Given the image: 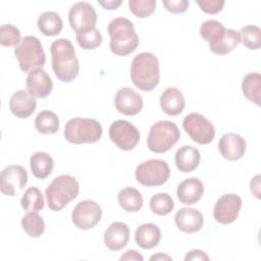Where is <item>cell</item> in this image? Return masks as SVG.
Instances as JSON below:
<instances>
[{"label": "cell", "mask_w": 261, "mask_h": 261, "mask_svg": "<svg viewBox=\"0 0 261 261\" xmlns=\"http://www.w3.org/2000/svg\"><path fill=\"white\" fill-rule=\"evenodd\" d=\"M52 55V68L56 77L63 82L73 81L80 70L79 60L75 56L73 45L68 39H58L50 46Z\"/></svg>", "instance_id": "cell-1"}, {"label": "cell", "mask_w": 261, "mask_h": 261, "mask_svg": "<svg viewBox=\"0 0 261 261\" xmlns=\"http://www.w3.org/2000/svg\"><path fill=\"white\" fill-rule=\"evenodd\" d=\"M130 79L133 84L141 91L154 90L160 79L158 58L150 52L137 54L130 65Z\"/></svg>", "instance_id": "cell-2"}, {"label": "cell", "mask_w": 261, "mask_h": 261, "mask_svg": "<svg viewBox=\"0 0 261 261\" xmlns=\"http://www.w3.org/2000/svg\"><path fill=\"white\" fill-rule=\"evenodd\" d=\"M110 50L118 56L133 53L139 45V37L133 22L124 17H115L108 23Z\"/></svg>", "instance_id": "cell-3"}, {"label": "cell", "mask_w": 261, "mask_h": 261, "mask_svg": "<svg viewBox=\"0 0 261 261\" xmlns=\"http://www.w3.org/2000/svg\"><path fill=\"white\" fill-rule=\"evenodd\" d=\"M79 191L80 185L74 176L61 174L55 177L46 188L47 205L51 210L59 211L76 198Z\"/></svg>", "instance_id": "cell-4"}, {"label": "cell", "mask_w": 261, "mask_h": 261, "mask_svg": "<svg viewBox=\"0 0 261 261\" xmlns=\"http://www.w3.org/2000/svg\"><path fill=\"white\" fill-rule=\"evenodd\" d=\"M102 137L100 122L93 118L74 117L69 119L64 127V138L75 145L96 143Z\"/></svg>", "instance_id": "cell-5"}, {"label": "cell", "mask_w": 261, "mask_h": 261, "mask_svg": "<svg viewBox=\"0 0 261 261\" xmlns=\"http://www.w3.org/2000/svg\"><path fill=\"white\" fill-rule=\"evenodd\" d=\"M14 55L22 71L42 68L46 62V54L40 40L34 36L23 37L14 48Z\"/></svg>", "instance_id": "cell-6"}, {"label": "cell", "mask_w": 261, "mask_h": 261, "mask_svg": "<svg viewBox=\"0 0 261 261\" xmlns=\"http://www.w3.org/2000/svg\"><path fill=\"white\" fill-rule=\"evenodd\" d=\"M180 137L177 125L169 120H160L151 127L147 139V145L151 152L165 153L173 147Z\"/></svg>", "instance_id": "cell-7"}, {"label": "cell", "mask_w": 261, "mask_h": 261, "mask_svg": "<svg viewBox=\"0 0 261 261\" xmlns=\"http://www.w3.org/2000/svg\"><path fill=\"white\" fill-rule=\"evenodd\" d=\"M135 175L139 184L145 187H157L167 181L170 169L164 160L150 159L137 166Z\"/></svg>", "instance_id": "cell-8"}, {"label": "cell", "mask_w": 261, "mask_h": 261, "mask_svg": "<svg viewBox=\"0 0 261 261\" xmlns=\"http://www.w3.org/2000/svg\"><path fill=\"white\" fill-rule=\"evenodd\" d=\"M182 127L190 138L200 145L211 143L215 137V127L212 122L198 112L188 114L184 118Z\"/></svg>", "instance_id": "cell-9"}, {"label": "cell", "mask_w": 261, "mask_h": 261, "mask_svg": "<svg viewBox=\"0 0 261 261\" xmlns=\"http://www.w3.org/2000/svg\"><path fill=\"white\" fill-rule=\"evenodd\" d=\"M109 138L120 150L129 151L139 143L140 132L129 121L118 119L110 124Z\"/></svg>", "instance_id": "cell-10"}, {"label": "cell", "mask_w": 261, "mask_h": 261, "mask_svg": "<svg viewBox=\"0 0 261 261\" xmlns=\"http://www.w3.org/2000/svg\"><path fill=\"white\" fill-rule=\"evenodd\" d=\"M101 216L102 209L99 204L91 200H84L79 202L73 208L71 220L77 228L89 230L99 223Z\"/></svg>", "instance_id": "cell-11"}, {"label": "cell", "mask_w": 261, "mask_h": 261, "mask_svg": "<svg viewBox=\"0 0 261 261\" xmlns=\"http://www.w3.org/2000/svg\"><path fill=\"white\" fill-rule=\"evenodd\" d=\"M68 21L75 33L88 31L95 28L97 22V13L89 2H76L69 9Z\"/></svg>", "instance_id": "cell-12"}, {"label": "cell", "mask_w": 261, "mask_h": 261, "mask_svg": "<svg viewBox=\"0 0 261 261\" xmlns=\"http://www.w3.org/2000/svg\"><path fill=\"white\" fill-rule=\"evenodd\" d=\"M28 182V173L21 165H8L2 169L0 175V190L3 194L14 197Z\"/></svg>", "instance_id": "cell-13"}, {"label": "cell", "mask_w": 261, "mask_h": 261, "mask_svg": "<svg viewBox=\"0 0 261 261\" xmlns=\"http://www.w3.org/2000/svg\"><path fill=\"white\" fill-rule=\"evenodd\" d=\"M242 203L241 197L236 194L222 195L214 205V219L221 224L232 223L239 216Z\"/></svg>", "instance_id": "cell-14"}, {"label": "cell", "mask_w": 261, "mask_h": 261, "mask_svg": "<svg viewBox=\"0 0 261 261\" xmlns=\"http://www.w3.org/2000/svg\"><path fill=\"white\" fill-rule=\"evenodd\" d=\"M28 93L34 98H45L50 95L53 83L50 75L42 68L31 70L25 79Z\"/></svg>", "instance_id": "cell-15"}, {"label": "cell", "mask_w": 261, "mask_h": 261, "mask_svg": "<svg viewBox=\"0 0 261 261\" xmlns=\"http://www.w3.org/2000/svg\"><path fill=\"white\" fill-rule=\"evenodd\" d=\"M114 104L119 113L124 115H136L143 108V98L134 89L124 87L117 91Z\"/></svg>", "instance_id": "cell-16"}, {"label": "cell", "mask_w": 261, "mask_h": 261, "mask_svg": "<svg viewBox=\"0 0 261 261\" xmlns=\"http://www.w3.org/2000/svg\"><path fill=\"white\" fill-rule=\"evenodd\" d=\"M246 141L240 135L228 133L223 135L218 142V149L223 158L236 161L241 159L246 152Z\"/></svg>", "instance_id": "cell-17"}, {"label": "cell", "mask_w": 261, "mask_h": 261, "mask_svg": "<svg viewBox=\"0 0 261 261\" xmlns=\"http://www.w3.org/2000/svg\"><path fill=\"white\" fill-rule=\"evenodd\" d=\"M174 222L177 228L186 233H193L199 231L203 226V215L195 208L184 207L180 208L174 215Z\"/></svg>", "instance_id": "cell-18"}, {"label": "cell", "mask_w": 261, "mask_h": 261, "mask_svg": "<svg viewBox=\"0 0 261 261\" xmlns=\"http://www.w3.org/2000/svg\"><path fill=\"white\" fill-rule=\"evenodd\" d=\"M129 239V228L124 222H112L104 233V244L111 251L124 248Z\"/></svg>", "instance_id": "cell-19"}, {"label": "cell", "mask_w": 261, "mask_h": 261, "mask_svg": "<svg viewBox=\"0 0 261 261\" xmlns=\"http://www.w3.org/2000/svg\"><path fill=\"white\" fill-rule=\"evenodd\" d=\"M37 101L28 92L20 90L12 94L9 99L10 111L19 118H28L36 110Z\"/></svg>", "instance_id": "cell-20"}, {"label": "cell", "mask_w": 261, "mask_h": 261, "mask_svg": "<svg viewBox=\"0 0 261 261\" xmlns=\"http://www.w3.org/2000/svg\"><path fill=\"white\" fill-rule=\"evenodd\" d=\"M186 105L182 93L174 87H169L160 96V107L162 111L170 116L179 115Z\"/></svg>", "instance_id": "cell-21"}, {"label": "cell", "mask_w": 261, "mask_h": 261, "mask_svg": "<svg viewBox=\"0 0 261 261\" xmlns=\"http://www.w3.org/2000/svg\"><path fill=\"white\" fill-rule=\"evenodd\" d=\"M204 187L202 181L197 177H190L182 180L176 190V195L180 203L193 205L203 196Z\"/></svg>", "instance_id": "cell-22"}, {"label": "cell", "mask_w": 261, "mask_h": 261, "mask_svg": "<svg viewBox=\"0 0 261 261\" xmlns=\"http://www.w3.org/2000/svg\"><path fill=\"white\" fill-rule=\"evenodd\" d=\"M201 154L199 150L192 146H182L176 152L174 156L175 165L181 172L194 171L200 163Z\"/></svg>", "instance_id": "cell-23"}, {"label": "cell", "mask_w": 261, "mask_h": 261, "mask_svg": "<svg viewBox=\"0 0 261 261\" xmlns=\"http://www.w3.org/2000/svg\"><path fill=\"white\" fill-rule=\"evenodd\" d=\"M161 240L160 228L154 223H144L135 232V241L138 246L149 250L156 247Z\"/></svg>", "instance_id": "cell-24"}, {"label": "cell", "mask_w": 261, "mask_h": 261, "mask_svg": "<svg viewBox=\"0 0 261 261\" xmlns=\"http://www.w3.org/2000/svg\"><path fill=\"white\" fill-rule=\"evenodd\" d=\"M30 165L34 176L44 179L51 174L54 167V161L46 152H36L30 158Z\"/></svg>", "instance_id": "cell-25"}, {"label": "cell", "mask_w": 261, "mask_h": 261, "mask_svg": "<svg viewBox=\"0 0 261 261\" xmlns=\"http://www.w3.org/2000/svg\"><path fill=\"white\" fill-rule=\"evenodd\" d=\"M37 24L41 33L47 37H53L60 34L63 28L60 15L54 11L42 12L38 17Z\"/></svg>", "instance_id": "cell-26"}, {"label": "cell", "mask_w": 261, "mask_h": 261, "mask_svg": "<svg viewBox=\"0 0 261 261\" xmlns=\"http://www.w3.org/2000/svg\"><path fill=\"white\" fill-rule=\"evenodd\" d=\"M117 201L120 207L127 212H137L143 206V196L139 190L126 187L119 191Z\"/></svg>", "instance_id": "cell-27"}, {"label": "cell", "mask_w": 261, "mask_h": 261, "mask_svg": "<svg viewBox=\"0 0 261 261\" xmlns=\"http://www.w3.org/2000/svg\"><path fill=\"white\" fill-rule=\"evenodd\" d=\"M244 96L251 102L260 106L261 99V75L259 72H249L242 82Z\"/></svg>", "instance_id": "cell-28"}, {"label": "cell", "mask_w": 261, "mask_h": 261, "mask_svg": "<svg viewBox=\"0 0 261 261\" xmlns=\"http://www.w3.org/2000/svg\"><path fill=\"white\" fill-rule=\"evenodd\" d=\"M36 129L43 135H53L59 129V118L51 110H43L35 118Z\"/></svg>", "instance_id": "cell-29"}, {"label": "cell", "mask_w": 261, "mask_h": 261, "mask_svg": "<svg viewBox=\"0 0 261 261\" xmlns=\"http://www.w3.org/2000/svg\"><path fill=\"white\" fill-rule=\"evenodd\" d=\"M240 43L239 32L232 29H226L223 37L216 43L209 45L211 52L216 55H225L231 52Z\"/></svg>", "instance_id": "cell-30"}, {"label": "cell", "mask_w": 261, "mask_h": 261, "mask_svg": "<svg viewBox=\"0 0 261 261\" xmlns=\"http://www.w3.org/2000/svg\"><path fill=\"white\" fill-rule=\"evenodd\" d=\"M226 29L223 24L215 19L205 20L200 27V36L206 40L209 45L218 42L225 34Z\"/></svg>", "instance_id": "cell-31"}, {"label": "cell", "mask_w": 261, "mask_h": 261, "mask_svg": "<svg viewBox=\"0 0 261 261\" xmlns=\"http://www.w3.org/2000/svg\"><path fill=\"white\" fill-rule=\"evenodd\" d=\"M44 198L41 191L36 187H30L25 190L21 200V208L29 212H37L44 208Z\"/></svg>", "instance_id": "cell-32"}, {"label": "cell", "mask_w": 261, "mask_h": 261, "mask_svg": "<svg viewBox=\"0 0 261 261\" xmlns=\"http://www.w3.org/2000/svg\"><path fill=\"white\" fill-rule=\"evenodd\" d=\"M21 226L24 232L32 238H39L45 231V222L36 212L27 213L21 218Z\"/></svg>", "instance_id": "cell-33"}, {"label": "cell", "mask_w": 261, "mask_h": 261, "mask_svg": "<svg viewBox=\"0 0 261 261\" xmlns=\"http://www.w3.org/2000/svg\"><path fill=\"white\" fill-rule=\"evenodd\" d=\"M240 42L250 50H258L261 46V31L254 24L245 25L239 32Z\"/></svg>", "instance_id": "cell-34"}, {"label": "cell", "mask_w": 261, "mask_h": 261, "mask_svg": "<svg viewBox=\"0 0 261 261\" xmlns=\"http://www.w3.org/2000/svg\"><path fill=\"white\" fill-rule=\"evenodd\" d=\"M174 208V203L172 198L166 193H159L151 197L150 199V209L153 213L164 216L169 214Z\"/></svg>", "instance_id": "cell-35"}, {"label": "cell", "mask_w": 261, "mask_h": 261, "mask_svg": "<svg viewBox=\"0 0 261 261\" xmlns=\"http://www.w3.org/2000/svg\"><path fill=\"white\" fill-rule=\"evenodd\" d=\"M75 38L80 47L85 50L96 49L102 43V35L96 28L84 32H79L76 33Z\"/></svg>", "instance_id": "cell-36"}, {"label": "cell", "mask_w": 261, "mask_h": 261, "mask_svg": "<svg viewBox=\"0 0 261 261\" xmlns=\"http://www.w3.org/2000/svg\"><path fill=\"white\" fill-rule=\"evenodd\" d=\"M20 42V31L13 24L7 23L0 27V44L4 47L17 46Z\"/></svg>", "instance_id": "cell-37"}, {"label": "cell", "mask_w": 261, "mask_h": 261, "mask_svg": "<svg viewBox=\"0 0 261 261\" xmlns=\"http://www.w3.org/2000/svg\"><path fill=\"white\" fill-rule=\"evenodd\" d=\"M129 10L134 15L140 18H145L150 16L156 7L155 0H129L128 1Z\"/></svg>", "instance_id": "cell-38"}, {"label": "cell", "mask_w": 261, "mask_h": 261, "mask_svg": "<svg viewBox=\"0 0 261 261\" xmlns=\"http://www.w3.org/2000/svg\"><path fill=\"white\" fill-rule=\"evenodd\" d=\"M201 10L208 14H215L222 10L225 2L223 0H203L197 1Z\"/></svg>", "instance_id": "cell-39"}, {"label": "cell", "mask_w": 261, "mask_h": 261, "mask_svg": "<svg viewBox=\"0 0 261 261\" xmlns=\"http://www.w3.org/2000/svg\"><path fill=\"white\" fill-rule=\"evenodd\" d=\"M166 10L171 13H182L188 9L189 1L187 0H170V1H162Z\"/></svg>", "instance_id": "cell-40"}, {"label": "cell", "mask_w": 261, "mask_h": 261, "mask_svg": "<svg viewBox=\"0 0 261 261\" xmlns=\"http://www.w3.org/2000/svg\"><path fill=\"white\" fill-rule=\"evenodd\" d=\"M185 260H209V257L202 250H192L187 254Z\"/></svg>", "instance_id": "cell-41"}, {"label": "cell", "mask_w": 261, "mask_h": 261, "mask_svg": "<svg viewBox=\"0 0 261 261\" xmlns=\"http://www.w3.org/2000/svg\"><path fill=\"white\" fill-rule=\"evenodd\" d=\"M119 260H120V261H122V260H127V261H129V260L143 261L144 258H143V256H142L138 251H136V250H127V251L120 257Z\"/></svg>", "instance_id": "cell-42"}, {"label": "cell", "mask_w": 261, "mask_h": 261, "mask_svg": "<svg viewBox=\"0 0 261 261\" xmlns=\"http://www.w3.org/2000/svg\"><path fill=\"white\" fill-rule=\"evenodd\" d=\"M251 192L254 194V196L258 199H260V175H256L251 179L250 182Z\"/></svg>", "instance_id": "cell-43"}, {"label": "cell", "mask_w": 261, "mask_h": 261, "mask_svg": "<svg viewBox=\"0 0 261 261\" xmlns=\"http://www.w3.org/2000/svg\"><path fill=\"white\" fill-rule=\"evenodd\" d=\"M100 5H102L104 7V9H108V10H112V9H116L121 3V0H108V1H99L98 2Z\"/></svg>", "instance_id": "cell-44"}, {"label": "cell", "mask_w": 261, "mask_h": 261, "mask_svg": "<svg viewBox=\"0 0 261 261\" xmlns=\"http://www.w3.org/2000/svg\"><path fill=\"white\" fill-rule=\"evenodd\" d=\"M163 259H166V260H171V257L167 256V255H164L162 253H158L156 255H153L150 257V260H163Z\"/></svg>", "instance_id": "cell-45"}]
</instances>
